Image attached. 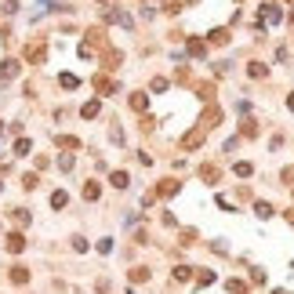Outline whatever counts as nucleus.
Masks as SVG:
<instances>
[{
  "label": "nucleus",
  "mask_w": 294,
  "mask_h": 294,
  "mask_svg": "<svg viewBox=\"0 0 294 294\" xmlns=\"http://www.w3.org/2000/svg\"><path fill=\"white\" fill-rule=\"evenodd\" d=\"M287 4H294V0H287Z\"/></svg>",
  "instance_id": "obj_47"
},
{
  "label": "nucleus",
  "mask_w": 294,
  "mask_h": 294,
  "mask_svg": "<svg viewBox=\"0 0 294 294\" xmlns=\"http://www.w3.org/2000/svg\"><path fill=\"white\" fill-rule=\"evenodd\" d=\"M207 40L214 44V48H222V44H229L233 36H229V29H225V26H218V29H211V33H207Z\"/></svg>",
  "instance_id": "obj_10"
},
{
  "label": "nucleus",
  "mask_w": 294,
  "mask_h": 294,
  "mask_svg": "<svg viewBox=\"0 0 294 294\" xmlns=\"http://www.w3.org/2000/svg\"><path fill=\"white\" fill-rule=\"evenodd\" d=\"M73 251H77V254L87 251V240H84V236H77V240H73Z\"/></svg>",
  "instance_id": "obj_40"
},
{
  "label": "nucleus",
  "mask_w": 294,
  "mask_h": 294,
  "mask_svg": "<svg viewBox=\"0 0 294 294\" xmlns=\"http://www.w3.org/2000/svg\"><path fill=\"white\" fill-rule=\"evenodd\" d=\"M240 134H243V138H258V134H262V127L254 124L251 116H243V124H240Z\"/></svg>",
  "instance_id": "obj_13"
},
{
  "label": "nucleus",
  "mask_w": 294,
  "mask_h": 294,
  "mask_svg": "<svg viewBox=\"0 0 294 294\" xmlns=\"http://www.w3.org/2000/svg\"><path fill=\"white\" fill-rule=\"evenodd\" d=\"M102 62H106V69H116L124 62V54L116 51V48H109V51H102Z\"/></svg>",
  "instance_id": "obj_14"
},
{
  "label": "nucleus",
  "mask_w": 294,
  "mask_h": 294,
  "mask_svg": "<svg viewBox=\"0 0 294 294\" xmlns=\"http://www.w3.org/2000/svg\"><path fill=\"white\" fill-rule=\"evenodd\" d=\"M109 138H113L116 145H120V142H124V131H120V127H116V124H113V127H109Z\"/></svg>",
  "instance_id": "obj_39"
},
{
  "label": "nucleus",
  "mask_w": 294,
  "mask_h": 294,
  "mask_svg": "<svg viewBox=\"0 0 294 294\" xmlns=\"http://www.w3.org/2000/svg\"><path fill=\"white\" fill-rule=\"evenodd\" d=\"M200 178H204L207 186H218V182H222V167H218V163H204V167H200Z\"/></svg>",
  "instance_id": "obj_4"
},
{
  "label": "nucleus",
  "mask_w": 294,
  "mask_h": 294,
  "mask_svg": "<svg viewBox=\"0 0 294 294\" xmlns=\"http://www.w3.org/2000/svg\"><path fill=\"white\" fill-rule=\"evenodd\" d=\"M127 102H131V109H134V113H145V109H149V95H145V91H134V95L127 98Z\"/></svg>",
  "instance_id": "obj_9"
},
{
  "label": "nucleus",
  "mask_w": 294,
  "mask_h": 294,
  "mask_svg": "<svg viewBox=\"0 0 294 294\" xmlns=\"http://www.w3.org/2000/svg\"><path fill=\"white\" fill-rule=\"evenodd\" d=\"M247 77H254V80H262V77H269V69L262 66V62H251L247 66Z\"/></svg>",
  "instance_id": "obj_26"
},
{
  "label": "nucleus",
  "mask_w": 294,
  "mask_h": 294,
  "mask_svg": "<svg viewBox=\"0 0 294 294\" xmlns=\"http://www.w3.org/2000/svg\"><path fill=\"white\" fill-rule=\"evenodd\" d=\"M280 22H283V11L272 4V0H265L262 11H258V26H280Z\"/></svg>",
  "instance_id": "obj_1"
},
{
  "label": "nucleus",
  "mask_w": 294,
  "mask_h": 294,
  "mask_svg": "<svg viewBox=\"0 0 294 294\" xmlns=\"http://www.w3.org/2000/svg\"><path fill=\"white\" fill-rule=\"evenodd\" d=\"M98 113H102V102H98V98H91V102H84V109H80V116H84V120H95Z\"/></svg>",
  "instance_id": "obj_12"
},
{
  "label": "nucleus",
  "mask_w": 294,
  "mask_h": 294,
  "mask_svg": "<svg viewBox=\"0 0 294 294\" xmlns=\"http://www.w3.org/2000/svg\"><path fill=\"white\" fill-rule=\"evenodd\" d=\"M109 182H113L116 189H127V186H131V174H127V171H113V174H109Z\"/></svg>",
  "instance_id": "obj_17"
},
{
  "label": "nucleus",
  "mask_w": 294,
  "mask_h": 294,
  "mask_svg": "<svg viewBox=\"0 0 294 294\" xmlns=\"http://www.w3.org/2000/svg\"><path fill=\"white\" fill-rule=\"evenodd\" d=\"M66 204H69V192H66V189H58V192H51V207H54V211H62V207H66Z\"/></svg>",
  "instance_id": "obj_23"
},
{
  "label": "nucleus",
  "mask_w": 294,
  "mask_h": 294,
  "mask_svg": "<svg viewBox=\"0 0 294 294\" xmlns=\"http://www.w3.org/2000/svg\"><path fill=\"white\" fill-rule=\"evenodd\" d=\"M174 280H178V283H189L192 280V265H174Z\"/></svg>",
  "instance_id": "obj_25"
},
{
  "label": "nucleus",
  "mask_w": 294,
  "mask_h": 294,
  "mask_svg": "<svg viewBox=\"0 0 294 294\" xmlns=\"http://www.w3.org/2000/svg\"><path fill=\"white\" fill-rule=\"evenodd\" d=\"M58 145H62V149H80V138H73V134H58Z\"/></svg>",
  "instance_id": "obj_30"
},
{
  "label": "nucleus",
  "mask_w": 294,
  "mask_h": 294,
  "mask_svg": "<svg viewBox=\"0 0 294 294\" xmlns=\"http://www.w3.org/2000/svg\"><path fill=\"white\" fill-rule=\"evenodd\" d=\"M0 189H4V182H0Z\"/></svg>",
  "instance_id": "obj_46"
},
{
  "label": "nucleus",
  "mask_w": 294,
  "mask_h": 294,
  "mask_svg": "<svg viewBox=\"0 0 294 294\" xmlns=\"http://www.w3.org/2000/svg\"><path fill=\"white\" fill-rule=\"evenodd\" d=\"M7 251H11V254L26 251V236H22V233H11V236H7Z\"/></svg>",
  "instance_id": "obj_16"
},
{
  "label": "nucleus",
  "mask_w": 294,
  "mask_h": 294,
  "mask_svg": "<svg viewBox=\"0 0 294 294\" xmlns=\"http://www.w3.org/2000/svg\"><path fill=\"white\" fill-rule=\"evenodd\" d=\"M167 87H171V80H167V77H153V91H156V95H163Z\"/></svg>",
  "instance_id": "obj_32"
},
{
  "label": "nucleus",
  "mask_w": 294,
  "mask_h": 294,
  "mask_svg": "<svg viewBox=\"0 0 294 294\" xmlns=\"http://www.w3.org/2000/svg\"><path fill=\"white\" fill-rule=\"evenodd\" d=\"M225 291L229 294H251V287H247L243 280H225Z\"/></svg>",
  "instance_id": "obj_22"
},
{
  "label": "nucleus",
  "mask_w": 294,
  "mask_h": 294,
  "mask_svg": "<svg viewBox=\"0 0 294 294\" xmlns=\"http://www.w3.org/2000/svg\"><path fill=\"white\" fill-rule=\"evenodd\" d=\"M192 240H196V233H192V229H182V240H178V243H182V247H189Z\"/></svg>",
  "instance_id": "obj_37"
},
{
  "label": "nucleus",
  "mask_w": 294,
  "mask_h": 294,
  "mask_svg": "<svg viewBox=\"0 0 294 294\" xmlns=\"http://www.w3.org/2000/svg\"><path fill=\"white\" fill-rule=\"evenodd\" d=\"M29 149H33L29 138H18V142H15V153H18V156H29Z\"/></svg>",
  "instance_id": "obj_33"
},
{
  "label": "nucleus",
  "mask_w": 294,
  "mask_h": 294,
  "mask_svg": "<svg viewBox=\"0 0 294 294\" xmlns=\"http://www.w3.org/2000/svg\"><path fill=\"white\" fill-rule=\"evenodd\" d=\"M280 178H283V182L291 186V182H294V167H283V171H280Z\"/></svg>",
  "instance_id": "obj_41"
},
{
  "label": "nucleus",
  "mask_w": 294,
  "mask_h": 294,
  "mask_svg": "<svg viewBox=\"0 0 294 294\" xmlns=\"http://www.w3.org/2000/svg\"><path fill=\"white\" fill-rule=\"evenodd\" d=\"M211 283H214V272H211V269H200L196 272V287H211Z\"/></svg>",
  "instance_id": "obj_27"
},
{
  "label": "nucleus",
  "mask_w": 294,
  "mask_h": 294,
  "mask_svg": "<svg viewBox=\"0 0 294 294\" xmlns=\"http://www.w3.org/2000/svg\"><path fill=\"white\" fill-rule=\"evenodd\" d=\"M291 29H294V15H291Z\"/></svg>",
  "instance_id": "obj_44"
},
{
  "label": "nucleus",
  "mask_w": 294,
  "mask_h": 294,
  "mask_svg": "<svg viewBox=\"0 0 294 294\" xmlns=\"http://www.w3.org/2000/svg\"><path fill=\"white\" fill-rule=\"evenodd\" d=\"M204 145V127H196V131L182 134V149H200Z\"/></svg>",
  "instance_id": "obj_6"
},
{
  "label": "nucleus",
  "mask_w": 294,
  "mask_h": 294,
  "mask_svg": "<svg viewBox=\"0 0 294 294\" xmlns=\"http://www.w3.org/2000/svg\"><path fill=\"white\" fill-rule=\"evenodd\" d=\"M11 218H15L18 225H29V222H33V218H29V211H26V207H15V211H11Z\"/></svg>",
  "instance_id": "obj_29"
},
{
  "label": "nucleus",
  "mask_w": 294,
  "mask_h": 294,
  "mask_svg": "<svg viewBox=\"0 0 294 294\" xmlns=\"http://www.w3.org/2000/svg\"><path fill=\"white\" fill-rule=\"evenodd\" d=\"M98 196H102V182H95V178H91L87 186H84V200H98Z\"/></svg>",
  "instance_id": "obj_19"
},
{
  "label": "nucleus",
  "mask_w": 294,
  "mask_h": 294,
  "mask_svg": "<svg viewBox=\"0 0 294 294\" xmlns=\"http://www.w3.org/2000/svg\"><path fill=\"white\" fill-rule=\"evenodd\" d=\"M73 163H77V160H73V153H62V156H58V167H62V171H73Z\"/></svg>",
  "instance_id": "obj_34"
},
{
  "label": "nucleus",
  "mask_w": 294,
  "mask_h": 294,
  "mask_svg": "<svg viewBox=\"0 0 294 294\" xmlns=\"http://www.w3.org/2000/svg\"><path fill=\"white\" fill-rule=\"evenodd\" d=\"M218 120H222V106H207V109H204V116H200V127H204V131H211Z\"/></svg>",
  "instance_id": "obj_3"
},
{
  "label": "nucleus",
  "mask_w": 294,
  "mask_h": 294,
  "mask_svg": "<svg viewBox=\"0 0 294 294\" xmlns=\"http://www.w3.org/2000/svg\"><path fill=\"white\" fill-rule=\"evenodd\" d=\"M163 11H167V15H178V11H182V0H167V4H163Z\"/></svg>",
  "instance_id": "obj_35"
},
{
  "label": "nucleus",
  "mask_w": 294,
  "mask_h": 294,
  "mask_svg": "<svg viewBox=\"0 0 294 294\" xmlns=\"http://www.w3.org/2000/svg\"><path fill=\"white\" fill-rule=\"evenodd\" d=\"M95 91H98V95H113V91H116V84L106 77V73H98V77H95Z\"/></svg>",
  "instance_id": "obj_11"
},
{
  "label": "nucleus",
  "mask_w": 294,
  "mask_h": 294,
  "mask_svg": "<svg viewBox=\"0 0 294 294\" xmlns=\"http://www.w3.org/2000/svg\"><path fill=\"white\" fill-rule=\"evenodd\" d=\"M7 276H11V283H18V287H22V283H29V269H26V265H15Z\"/></svg>",
  "instance_id": "obj_15"
},
{
  "label": "nucleus",
  "mask_w": 294,
  "mask_h": 294,
  "mask_svg": "<svg viewBox=\"0 0 294 294\" xmlns=\"http://www.w3.org/2000/svg\"><path fill=\"white\" fill-rule=\"evenodd\" d=\"M44 58H48V48H44V44H29V48H26V62H33V66H40Z\"/></svg>",
  "instance_id": "obj_7"
},
{
  "label": "nucleus",
  "mask_w": 294,
  "mask_h": 294,
  "mask_svg": "<svg viewBox=\"0 0 294 294\" xmlns=\"http://www.w3.org/2000/svg\"><path fill=\"white\" fill-rule=\"evenodd\" d=\"M178 189H182V182H178V178H163V182H156V196H163V200L174 196Z\"/></svg>",
  "instance_id": "obj_5"
},
{
  "label": "nucleus",
  "mask_w": 294,
  "mask_h": 294,
  "mask_svg": "<svg viewBox=\"0 0 294 294\" xmlns=\"http://www.w3.org/2000/svg\"><path fill=\"white\" fill-rule=\"evenodd\" d=\"M287 109H291V113H294V95H287Z\"/></svg>",
  "instance_id": "obj_42"
},
{
  "label": "nucleus",
  "mask_w": 294,
  "mask_h": 294,
  "mask_svg": "<svg viewBox=\"0 0 294 294\" xmlns=\"http://www.w3.org/2000/svg\"><path fill=\"white\" fill-rule=\"evenodd\" d=\"M196 98H200V102H211V98H214V84H207V80L196 84Z\"/></svg>",
  "instance_id": "obj_21"
},
{
  "label": "nucleus",
  "mask_w": 294,
  "mask_h": 294,
  "mask_svg": "<svg viewBox=\"0 0 294 294\" xmlns=\"http://www.w3.org/2000/svg\"><path fill=\"white\" fill-rule=\"evenodd\" d=\"M233 174H236V178H251V174H254V167H251L247 160H240V163L233 167Z\"/></svg>",
  "instance_id": "obj_28"
},
{
  "label": "nucleus",
  "mask_w": 294,
  "mask_h": 294,
  "mask_svg": "<svg viewBox=\"0 0 294 294\" xmlns=\"http://www.w3.org/2000/svg\"><path fill=\"white\" fill-rule=\"evenodd\" d=\"M18 69H22V66H18V58H4V62H0V80H15Z\"/></svg>",
  "instance_id": "obj_8"
},
{
  "label": "nucleus",
  "mask_w": 294,
  "mask_h": 294,
  "mask_svg": "<svg viewBox=\"0 0 294 294\" xmlns=\"http://www.w3.org/2000/svg\"><path fill=\"white\" fill-rule=\"evenodd\" d=\"M102 18H106V22H113V26H124V29H131V26H134V18L127 15V11H116V7H109Z\"/></svg>",
  "instance_id": "obj_2"
},
{
  "label": "nucleus",
  "mask_w": 294,
  "mask_h": 294,
  "mask_svg": "<svg viewBox=\"0 0 294 294\" xmlns=\"http://www.w3.org/2000/svg\"><path fill=\"white\" fill-rule=\"evenodd\" d=\"M272 294H287V291H272Z\"/></svg>",
  "instance_id": "obj_43"
},
{
  "label": "nucleus",
  "mask_w": 294,
  "mask_h": 294,
  "mask_svg": "<svg viewBox=\"0 0 294 294\" xmlns=\"http://www.w3.org/2000/svg\"><path fill=\"white\" fill-rule=\"evenodd\" d=\"M127 280H131V283H145V280H149V269H145V265H134V269L127 272Z\"/></svg>",
  "instance_id": "obj_20"
},
{
  "label": "nucleus",
  "mask_w": 294,
  "mask_h": 294,
  "mask_svg": "<svg viewBox=\"0 0 294 294\" xmlns=\"http://www.w3.org/2000/svg\"><path fill=\"white\" fill-rule=\"evenodd\" d=\"M36 186H40V178H36V174H26V178H22V189H36Z\"/></svg>",
  "instance_id": "obj_36"
},
{
  "label": "nucleus",
  "mask_w": 294,
  "mask_h": 294,
  "mask_svg": "<svg viewBox=\"0 0 294 294\" xmlns=\"http://www.w3.org/2000/svg\"><path fill=\"white\" fill-rule=\"evenodd\" d=\"M77 54H80V58H91V54H95V48H91V44L84 40V44H80V48H77Z\"/></svg>",
  "instance_id": "obj_38"
},
{
  "label": "nucleus",
  "mask_w": 294,
  "mask_h": 294,
  "mask_svg": "<svg viewBox=\"0 0 294 294\" xmlns=\"http://www.w3.org/2000/svg\"><path fill=\"white\" fill-rule=\"evenodd\" d=\"M186 48H189V54H192V58H204V54H207V44H204V40H189Z\"/></svg>",
  "instance_id": "obj_24"
},
{
  "label": "nucleus",
  "mask_w": 294,
  "mask_h": 294,
  "mask_svg": "<svg viewBox=\"0 0 294 294\" xmlns=\"http://www.w3.org/2000/svg\"><path fill=\"white\" fill-rule=\"evenodd\" d=\"M254 214H258V218H272V204L258 200V204H254Z\"/></svg>",
  "instance_id": "obj_31"
},
{
  "label": "nucleus",
  "mask_w": 294,
  "mask_h": 294,
  "mask_svg": "<svg viewBox=\"0 0 294 294\" xmlns=\"http://www.w3.org/2000/svg\"><path fill=\"white\" fill-rule=\"evenodd\" d=\"M98 4H106V0H98Z\"/></svg>",
  "instance_id": "obj_45"
},
{
  "label": "nucleus",
  "mask_w": 294,
  "mask_h": 294,
  "mask_svg": "<svg viewBox=\"0 0 294 294\" xmlns=\"http://www.w3.org/2000/svg\"><path fill=\"white\" fill-rule=\"evenodd\" d=\"M58 84L66 87V91H77V87H80V77H77V73H62V77H58Z\"/></svg>",
  "instance_id": "obj_18"
}]
</instances>
